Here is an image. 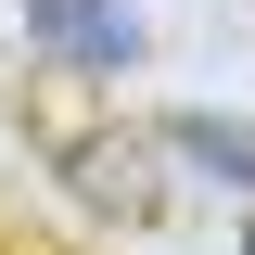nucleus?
I'll list each match as a JSON object with an SVG mask.
<instances>
[{"instance_id":"obj_1","label":"nucleus","mask_w":255,"mask_h":255,"mask_svg":"<svg viewBox=\"0 0 255 255\" xmlns=\"http://www.w3.org/2000/svg\"><path fill=\"white\" fill-rule=\"evenodd\" d=\"M26 38L51 64H77V77H128L140 64V13L128 0H26Z\"/></svg>"},{"instance_id":"obj_2","label":"nucleus","mask_w":255,"mask_h":255,"mask_svg":"<svg viewBox=\"0 0 255 255\" xmlns=\"http://www.w3.org/2000/svg\"><path fill=\"white\" fill-rule=\"evenodd\" d=\"M166 140H179L204 179H243V191H255V128H243V115H179Z\"/></svg>"}]
</instances>
